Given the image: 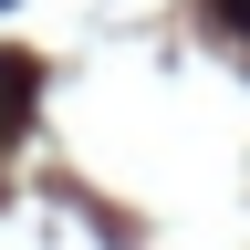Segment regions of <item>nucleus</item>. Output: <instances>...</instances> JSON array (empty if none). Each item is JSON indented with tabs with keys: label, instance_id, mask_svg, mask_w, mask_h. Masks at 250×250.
<instances>
[{
	"label": "nucleus",
	"instance_id": "nucleus-1",
	"mask_svg": "<svg viewBox=\"0 0 250 250\" xmlns=\"http://www.w3.org/2000/svg\"><path fill=\"white\" fill-rule=\"evenodd\" d=\"M21 104H31V62H11V52H0V125H11Z\"/></svg>",
	"mask_w": 250,
	"mask_h": 250
}]
</instances>
